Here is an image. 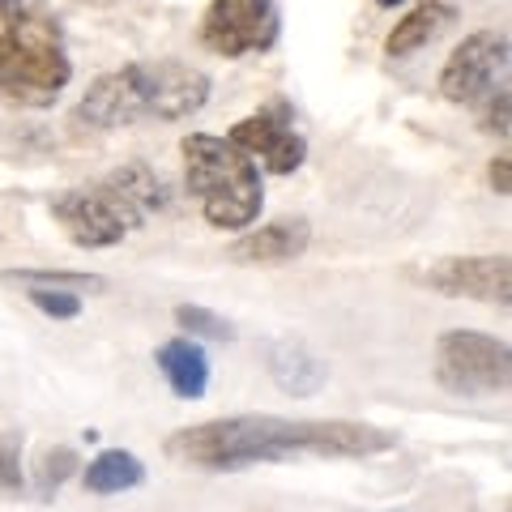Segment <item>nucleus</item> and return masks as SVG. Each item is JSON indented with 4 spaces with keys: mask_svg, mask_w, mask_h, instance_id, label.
Returning a JSON list of instances; mask_svg holds the SVG:
<instances>
[{
    "mask_svg": "<svg viewBox=\"0 0 512 512\" xmlns=\"http://www.w3.org/2000/svg\"><path fill=\"white\" fill-rule=\"evenodd\" d=\"M227 137L269 175H295L308 158V137L295 128V107L286 99H269L265 107H256Z\"/></svg>",
    "mask_w": 512,
    "mask_h": 512,
    "instance_id": "8",
    "label": "nucleus"
},
{
    "mask_svg": "<svg viewBox=\"0 0 512 512\" xmlns=\"http://www.w3.org/2000/svg\"><path fill=\"white\" fill-rule=\"evenodd\" d=\"M376 5H380V9H393V5H402V0H376Z\"/></svg>",
    "mask_w": 512,
    "mask_h": 512,
    "instance_id": "24",
    "label": "nucleus"
},
{
    "mask_svg": "<svg viewBox=\"0 0 512 512\" xmlns=\"http://www.w3.org/2000/svg\"><path fill=\"white\" fill-rule=\"evenodd\" d=\"M158 372H163V380L171 384L175 397H205V389H210V359H205V350L192 342V338H171L158 346Z\"/></svg>",
    "mask_w": 512,
    "mask_h": 512,
    "instance_id": "14",
    "label": "nucleus"
},
{
    "mask_svg": "<svg viewBox=\"0 0 512 512\" xmlns=\"http://www.w3.org/2000/svg\"><path fill=\"white\" fill-rule=\"evenodd\" d=\"M82 483L90 495H120V491H133L146 483V466L133 453H124V448H107V453H99L86 466Z\"/></svg>",
    "mask_w": 512,
    "mask_h": 512,
    "instance_id": "15",
    "label": "nucleus"
},
{
    "mask_svg": "<svg viewBox=\"0 0 512 512\" xmlns=\"http://www.w3.org/2000/svg\"><path fill=\"white\" fill-rule=\"evenodd\" d=\"M504 77H508V35H500V30H474L444 60L440 94L448 103L474 107L478 99H491L495 86H504Z\"/></svg>",
    "mask_w": 512,
    "mask_h": 512,
    "instance_id": "9",
    "label": "nucleus"
},
{
    "mask_svg": "<svg viewBox=\"0 0 512 512\" xmlns=\"http://www.w3.org/2000/svg\"><path fill=\"white\" fill-rule=\"evenodd\" d=\"M436 384L457 397H500L512 380V355L504 338L478 329H448L436 338Z\"/></svg>",
    "mask_w": 512,
    "mask_h": 512,
    "instance_id": "6",
    "label": "nucleus"
},
{
    "mask_svg": "<svg viewBox=\"0 0 512 512\" xmlns=\"http://www.w3.org/2000/svg\"><path fill=\"white\" fill-rule=\"evenodd\" d=\"M22 9V0H0V13H5V18H9V13H18Z\"/></svg>",
    "mask_w": 512,
    "mask_h": 512,
    "instance_id": "23",
    "label": "nucleus"
},
{
    "mask_svg": "<svg viewBox=\"0 0 512 512\" xmlns=\"http://www.w3.org/2000/svg\"><path fill=\"white\" fill-rule=\"evenodd\" d=\"M163 205H167L163 180L150 167L128 163L94 184L60 192L52 201V218L77 248H111Z\"/></svg>",
    "mask_w": 512,
    "mask_h": 512,
    "instance_id": "3",
    "label": "nucleus"
},
{
    "mask_svg": "<svg viewBox=\"0 0 512 512\" xmlns=\"http://www.w3.org/2000/svg\"><path fill=\"white\" fill-rule=\"evenodd\" d=\"M73 77L64 30L52 13L18 9L0 30V99L18 107H52Z\"/></svg>",
    "mask_w": 512,
    "mask_h": 512,
    "instance_id": "5",
    "label": "nucleus"
},
{
    "mask_svg": "<svg viewBox=\"0 0 512 512\" xmlns=\"http://www.w3.org/2000/svg\"><path fill=\"white\" fill-rule=\"evenodd\" d=\"M201 47L222 60L261 56L278 43L282 18L274 0H210L201 13Z\"/></svg>",
    "mask_w": 512,
    "mask_h": 512,
    "instance_id": "7",
    "label": "nucleus"
},
{
    "mask_svg": "<svg viewBox=\"0 0 512 512\" xmlns=\"http://www.w3.org/2000/svg\"><path fill=\"white\" fill-rule=\"evenodd\" d=\"M0 491H22V436H0Z\"/></svg>",
    "mask_w": 512,
    "mask_h": 512,
    "instance_id": "19",
    "label": "nucleus"
},
{
    "mask_svg": "<svg viewBox=\"0 0 512 512\" xmlns=\"http://www.w3.org/2000/svg\"><path fill=\"white\" fill-rule=\"evenodd\" d=\"M184 188L197 201L205 222L218 231H248L265 210L261 167L231 137L188 133L184 137Z\"/></svg>",
    "mask_w": 512,
    "mask_h": 512,
    "instance_id": "4",
    "label": "nucleus"
},
{
    "mask_svg": "<svg viewBox=\"0 0 512 512\" xmlns=\"http://www.w3.org/2000/svg\"><path fill=\"white\" fill-rule=\"evenodd\" d=\"M5 282H22V286H47V291H86V286H103V278L94 274H60V269H18V274H5Z\"/></svg>",
    "mask_w": 512,
    "mask_h": 512,
    "instance_id": "17",
    "label": "nucleus"
},
{
    "mask_svg": "<svg viewBox=\"0 0 512 512\" xmlns=\"http://www.w3.org/2000/svg\"><path fill=\"white\" fill-rule=\"evenodd\" d=\"M397 448V436L372 423L346 419H278V414H231L180 427L163 453L188 470L231 474L291 457H376Z\"/></svg>",
    "mask_w": 512,
    "mask_h": 512,
    "instance_id": "1",
    "label": "nucleus"
},
{
    "mask_svg": "<svg viewBox=\"0 0 512 512\" xmlns=\"http://www.w3.org/2000/svg\"><path fill=\"white\" fill-rule=\"evenodd\" d=\"M491 133H500V137H508V90H500L495 94V103L487 107V120H483Z\"/></svg>",
    "mask_w": 512,
    "mask_h": 512,
    "instance_id": "21",
    "label": "nucleus"
},
{
    "mask_svg": "<svg viewBox=\"0 0 512 512\" xmlns=\"http://www.w3.org/2000/svg\"><path fill=\"white\" fill-rule=\"evenodd\" d=\"M210 103V77L192 69L184 60H154V64H124L116 73H103L82 103H77L73 120L86 128H128L141 120L175 124L188 120Z\"/></svg>",
    "mask_w": 512,
    "mask_h": 512,
    "instance_id": "2",
    "label": "nucleus"
},
{
    "mask_svg": "<svg viewBox=\"0 0 512 512\" xmlns=\"http://www.w3.org/2000/svg\"><path fill=\"white\" fill-rule=\"evenodd\" d=\"M265 367H269V376H274L278 389H282V393H291V397H312L320 384L329 380L325 359H320L312 346H303L299 338L269 342V350H265Z\"/></svg>",
    "mask_w": 512,
    "mask_h": 512,
    "instance_id": "12",
    "label": "nucleus"
},
{
    "mask_svg": "<svg viewBox=\"0 0 512 512\" xmlns=\"http://www.w3.org/2000/svg\"><path fill=\"white\" fill-rule=\"evenodd\" d=\"M69 470H73V453H69V448H56V453H52V457H47V461H43L39 487H43V491H47V487H52V491H56V487H60V478H64V474H69Z\"/></svg>",
    "mask_w": 512,
    "mask_h": 512,
    "instance_id": "20",
    "label": "nucleus"
},
{
    "mask_svg": "<svg viewBox=\"0 0 512 512\" xmlns=\"http://www.w3.org/2000/svg\"><path fill=\"white\" fill-rule=\"evenodd\" d=\"M312 244V227L303 218H278V222H265L256 231H244L227 248V256L235 265H286V261H299Z\"/></svg>",
    "mask_w": 512,
    "mask_h": 512,
    "instance_id": "11",
    "label": "nucleus"
},
{
    "mask_svg": "<svg viewBox=\"0 0 512 512\" xmlns=\"http://www.w3.org/2000/svg\"><path fill=\"white\" fill-rule=\"evenodd\" d=\"M30 303L43 312V316H52V320H73V316H82V295H73V291H47V286H30Z\"/></svg>",
    "mask_w": 512,
    "mask_h": 512,
    "instance_id": "18",
    "label": "nucleus"
},
{
    "mask_svg": "<svg viewBox=\"0 0 512 512\" xmlns=\"http://www.w3.org/2000/svg\"><path fill=\"white\" fill-rule=\"evenodd\" d=\"M457 18V0H419L402 22L389 30V39H384V52L389 60H406L414 52H423L427 43H436L448 26Z\"/></svg>",
    "mask_w": 512,
    "mask_h": 512,
    "instance_id": "13",
    "label": "nucleus"
},
{
    "mask_svg": "<svg viewBox=\"0 0 512 512\" xmlns=\"http://www.w3.org/2000/svg\"><path fill=\"white\" fill-rule=\"evenodd\" d=\"M491 184H495V192H500V197H508L512 192V163H508V154H500L491 163Z\"/></svg>",
    "mask_w": 512,
    "mask_h": 512,
    "instance_id": "22",
    "label": "nucleus"
},
{
    "mask_svg": "<svg viewBox=\"0 0 512 512\" xmlns=\"http://www.w3.org/2000/svg\"><path fill=\"white\" fill-rule=\"evenodd\" d=\"M175 320H180V329L188 333V338H210V342H231L235 338L231 320H222L210 308H197V303H180V308H175Z\"/></svg>",
    "mask_w": 512,
    "mask_h": 512,
    "instance_id": "16",
    "label": "nucleus"
},
{
    "mask_svg": "<svg viewBox=\"0 0 512 512\" xmlns=\"http://www.w3.org/2000/svg\"><path fill=\"white\" fill-rule=\"evenodd\" d=\"M423 282L440 295L500 303V308H508V299H512V265H508L504 252H495V256H444V261H436L427 269Z\"/></svg>",
    "mask_w": 512,
    "mask_h": 512,
    "instance_id": "10",
    "label": "nucleus"
}]
</instances>
